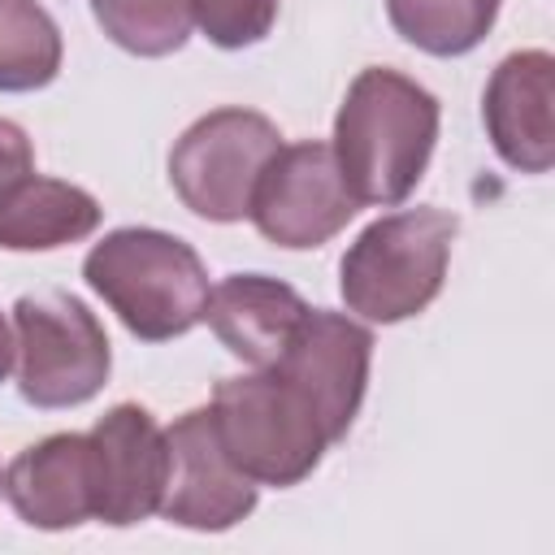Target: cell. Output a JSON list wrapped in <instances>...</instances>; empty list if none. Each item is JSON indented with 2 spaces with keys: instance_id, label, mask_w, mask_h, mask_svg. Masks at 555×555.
I'll use <instances>...</instances> for the list:
<instances>
[{
  "instance_id": "cell-1",
  "label": "cell",
  "mask_w": 555,
  "mask_h": 555,
  "mask_svg": "<svg viewBox=\"0 0 555 555\" xmlns=\"http://www.w3.org/2000/svg\"><path fill=\"white\" fill-rule=\"evenodd\" d=\"M438 143V100L399 69H360L334 117V160L356 204H403Z\"/></svg>"
},
{
  "instance_id": "cell-2",
  "label": "cell",
  "mask_w": 555,
  "mask_h": 555,
  "mask_svg": "<svg viewBox=\"0 0 555 555\" xmlns=\"http://www.w3.org/2000/svg\"><path fill=\"white\" fill-rule=\"evenodd\" d=\"M87 286L143 343H169L204 321L208 273L191 243L165 230L126 225L104 234L82 260Z\"/></svg>"
},
{
  "instance_id": "cell-3",
  "label": "cell",
  "mask_w": 555,
  "mask_h": 555,
  "mask_svg": "<svg viewBox=\"0 0 555 555\" xmlns=\"http://www.w3.org/2000/svg\"><path fill=\"white\" fill-rule=\"evenodd\" d=\"M455 230L460 221L429 204L377 217L356 234L338 264L343 304L373 325H395L425 312L442 291Z\"/></svg>"
},
{
  "instance_id": "cell-4",
  "label": "cell",
  "mask_w": 555,
  "mask_h": 555,
  "mask_svg": "<svg viewBox=\"0 0 555 555\" xmlns=\"http://www.w3.org/2000/svg\"><path fill=\"white\" fill-rule=\"evenodd\" d=\"M208 408L225 455L256 486H299L330 447L312 403L273 369L221 377Z\"/></svg>"
},
{
  "instance_id": "cell-5",
  "label": "cell",
  "mask_w": 555,
  "mask_h": 555,
  "mask_svg": "<svg viewBox=\"0 0 555 555\" xmlns=\"http://www.w3.org/2000/svg\"><path fill=\"white\" fill-rule=\"evenodd\" d=\"M17 330V390L30 408H78L100 395L113 351L95 312L65 295L39 291L13 304Z\"/></svg>"
},
{
  "instance_id": "cell-6",
  "label": "cell",
  "mask_w": 555,
  "mask_h": 555,
  "mask_svg": "<svg viewBox=\"0 0 555 555\" xmlns=\"http://www.w3.org/2000/svg\"><path fill=\"white\" fill-rule=\"evenodd\" d=\"M282 147L278 126L251 108H212L182 130L169 152V182L178 199L204 221H243L256 182Z\"/></svg>"
},
{
  "instance_id": "cell-7",
  "label": "cell",
  "mask_w": 555,
  "mask_h": 555,
  "mask_svg": "<svg viewBox=\"0 0 555 555\" xmlns=\"http://www.w3.org/2000/svg\"><path fill=\"white\" fill-rule=\"evenodd\" d=\"M356 212L360 204L338 173L334 147L308 139V143H282L273 152V160L256 182L247 217L273 247L308 251L330 243Z\"/></svg>"
},
{
  "instance_id": "cell-8",
  "label": "cell",
  "mask_w": 555,
  "mask_h": 555,
  "mask_svg": "<svg viewBox=\"0 0 555 555\" xmlns=\"http://www.w3.org/2000/svg\"><path fill=\"white\" fill-rule=\"evenodd\" d=\"M369 360H373V334L369 325L330 312V308H308L282 347V356L269 364L278 377H286L317 412L321 429L330 442L347 438L364 386H369Z\"/></svg>"
},
{
  "instance_id": "cell-9",
  "label": "cell",
  "mask_w": 555,
  "mask_h": 555,
  "mask_svg": "<svg viewBox=\"0 0 555 555\" xmlns=\"http://www.w3.org/2000/svg\"><path fill=\"white\" fill-rule=\"evenodd\" d=\"M165 447H169V473L160 499L165 520L199 533H221L251 516L256 481L238 473V464L225 455L212 425V408L182 412L165 429Z\"/></svg>"
},
{
  "instance_id": "cell-10",
  "label": "cell",
  "mask_w": 555,
  "mask_h": 555,
  "mask_svg": "<svg viewBox=\"0 0 555 555\" xmlns=\"http://www.w3.org/2000/svg\"><path fill=\"white\" fill-rule=\"evenodd\" d=\"M91 473H95V520L113 529H130L160 512L169 447L165 429L139 403L108 408L91 434Z\"/></svg>"
},
{
  "instance_id": "cell-11",
  "label": "cell",
  "mask_w": 555,
  "mask_h": 555,
  "mask_svg": "<svg viewBox=\"0 0 555 555\" xmlns=\"http://www.w3.org/2000/svg\"><path fill=\"white\" fill-rule=\"evenodd\" d=\"M481 117L512 169L546 173L555 165V56L542 48L503 56L486 82Z\"/></svg>"
},
{
  "instance_id": "cell-12",
  "label": "cell",
  "mask_w": 555,
  "mask_h": 555,
  "mask_svg": "<svg viewBox=\"0 0 555 555\" xmlns=\"http://www.w3.org/2000/svg\"><path fill=\"white\" fill-rule=\"evenodd\" d=\"M4 494L30 529H74L95 520V473L87 434H52L17 451L4 473Z\"/></svg>"
},
{
  "instance_id": "cell-13",
  "label": "cell",
  "mask_w": 555,
  "mask_h": 555,
  "mask_svg": "<svg viewBox=\"0 0 555 555\" xmlns=\"http://www.w3.org/2000/svg\"><path fill=\"white\" fill-rule=\"evenodd\" d=\"M308 304L295 286L269 278V273H230L208 291L204 321L221 338L225 351H234L251 369H269L282 347L291 343L299 317Z\"/></svg>"
},
{
  "instance_id": "cell-14",
  "label": "cell",
  "mask_w": 555,
  "mask_h": 555,
  "mask_svg": "<svg viewBox=\"0 0 555 555\" xmlns=\"http://www.w3.org/2000/svg\"><path fill=\"white\" fill-rule=\"evenodd\" d=\"M100 225V204L91 191L22 173L0 191V247L4 251H52L65 243H82Z\"/></svg>"
},
{
  "instance_id": "cell-15",
  "label": "cell",
  "mask_w": 555,
  "mask_h": 555,
  "mask_svg": "<svg viewBox=\"0 0 555 555\" xmlns=\"http://www.w3.org/2000/svg\"><path fill=\"white\" fill-rule=\"evenodd\" d=\"M503 0H386L390 26L421 52L429 56H464L473 52Z\"/></svg>"
},
{
  "instance_id": "cell-16",
  "label": "cell",
  "mask_w": 555,
  "mask_h": 555,
  "mask_svg": "<svg viewBox=\"0 0 555 555\" xmlns=\"http://www.w3.org/2000/svg\"><path fill=\"white\" fill-rule=\"evenodd\" d=\"M61 30L35 0H0V91H39L61 74Z\"/></svg>"
},
{
  "instance_id": "cell-17",
  "label": "cell",
  "mask_w": 555,
  "mask_h": 555,
  "mask_svg": "<svg viewBox=\"0 0 555 555\" xmlns=\"http://www.w3.org/2000/svg\"><path fill=\"white\" fill-rule=\"evenodd\" d=\"M104 35L134 56H169L191 35V0H91Z\"/></svg>"
},
{
  "instance_id": "cell-18",
  "label": "cell",
  "mask_w": 555,
  "mask_h": 555,
  "mask_svg": "<svg viewBox=\"0 0 555 555\" xmlns=\"http://www.w3.org/2000/svg\"><path fill=\"white\" fill-rule=\"evenodd\" d=\"M191 22L208 43L238 52L260 43L278 22V0H191Z\"/></svg>"
},
{
  "instance_id": "cell-19",
  "label": "cell",
  "mask_w": 555,
  "mask_h": 555,
  "mask_svg": "<svg viewBox=\"0 0 555 555\" xmlns=\"http://www.w3.org/2000/svg\"><path fill=\"white\" fill-rule=\"evenodd\" d=\"M35 169V152H30V139L17 121H4L0 117V191L9 182H17L22 173Z\"/></svg>"
},
{
  "instance_id": "cell-20",
  "label": "cell",
  "mask_w": 555,
  "mask_h": 555,
  "mask_svg": "<svg viewBox=\"0 0 555 555\" xmlns=\"http://www.w3.org/2000/svg\"><path fill=\"white\" fill-rule=\"evenodd\" d=\"M13 360H17V338H13V330H9V321L0 312V382L13 373Z\"/></svg>"
},
{
  "instance_id": "cell-21",
  "label": "cell",
  "mask_w": 555,
  "mask_h": 555,
  "mask_svg": "<svg viewBox=\"0 0 555 555\" xmlns=\"http://www.w3.org/2000/svg\"><path fill=\"white\" fill-rule=\"evenodd\" d=\"M0 486H4V481H0Z\"/></svg>"
}]
</instances>
